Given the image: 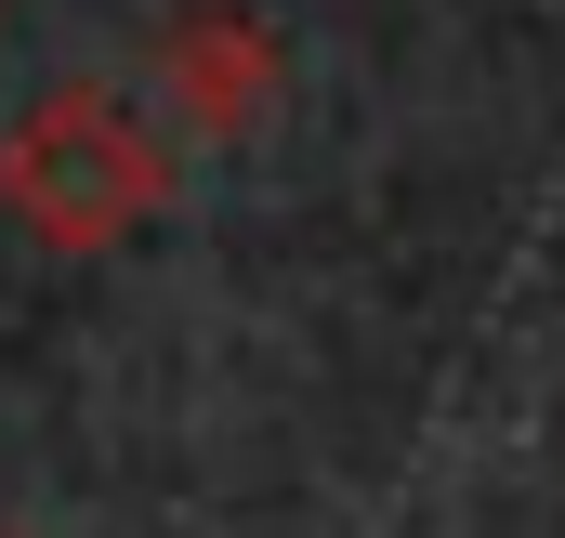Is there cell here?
<instances>
[{
  "mask_svg": "<svg viewBox=\"0 0 565 538\" xmlns=\"http://www.w3.org/2000/svg\"><path fill=\"white\" fill-rule=\"evenodd\" d=\"M0 211L40 250H79V263L132 250L145 224L171 211V132L145 119L132 93H106V79H53L0 132Z\"/></svg>",
  "mask_w": 565,
  "mask_h": 538,
  "instance_id": "obj_1",
  "label": "cell"
},
{
  "mask_svg": "<svg viewBox=\"0 0 565 538\" xmlns=\"http://www.w3.org/2000/svg\"><path fill=\"white\" fill-rule=\"evenodd\" d=\"M289 93V40L264 13H237V0H198V13H171L158 26V106H171V132L198 144H250L277 119Z\"/></svg>",
  "mask_w": 565,
  "mask_h": 538,
  "instance_id": "obj_2",
  "label": "cell"
}]
</instances>
